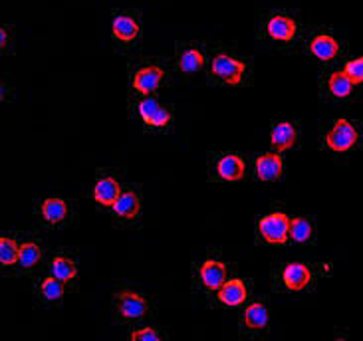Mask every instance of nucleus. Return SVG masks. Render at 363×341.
Segmentation results:
<instances>
[{"label": "nucleus", "mask_w": 363, "mask_h": 341, "mask_svg": "<svg viewBox=\"0 0 363 341\" xmlns=\"http://www.w3.org/2000/svg\"><path fill=\"white\" fill-rule=\"evenodd\" d=\"M284 173V161L282 157L276 155V153H268V155H262L258 161H256V177L260 181H276L280 179Z\"/></svg>", "instance_id": "6e6552de"}, {"label": "nucleus", "mask_w": 363, "mask_h": 341, "mask_svg": "<svg viewBox=\"0 0 363 341\" xmlns=\"http://www.w3.org/2000/svg\"><path fill=\"white\" fill-rule=\"evenodd\" d=\"M203 64H205V58H203V54L196 48H186L179 56V68L185 74H195V72L203 68Z\"/></svg>", "instance_id": "412c9836"}, {"label": "nucleus", "mask_w": 363, "mask_h": 341, "mask_svg": "<svg viewBox=\"0 0 363 341\" xmlns=\"http://www.w3.org/2000/svg\"><path fill=\"white\" fill-rule=\"evenodd\" d=\"M165 78V72L159 66H145V68L138 69L135 79H133V88L141 96H149L151 91L161 86V82Z\"/></svg>", "instance_id": "39448f33"}, {"label": "nucleus", "mask_w": 363, "mask_h": 341, "mask_svg": "<svg viewBox=\"0 0 363 341\" xmlns=\"http://www.w3.org/2000/svg\"><path fill=\"white\" fill-rule=\"evenodd\" d=\"M121 196V189H119V183L111 177H106V179H99L96 186H94V199L96 203L101 206H113L116 201Z\"/></svg>", "instance_id": "9d476101"}, {"label": "nucleus", "mask_w": 363, "mask_h": 341, "mask_svg": "<svg viewBox=\"0 0 363 341\" xmlns=\"http://www.w3.org/2000/svg\"><path fill=\"white\" fill-rule=\"evenodd\" d=\"M111 30H113V36L121 42H133L139 36V22L128 14H121L113 20Z\"/></svg>", "instance_id": "dca6fc26"}, {"label": "nucleus", "mask_w": 363, "mask_h": 341, "mask_svg": "<svg viewBox=\"0 0 363 341\" xmlns=\"http://www.w3.org/2000/svg\"><path fill=\"white\" fill-rule=\"evenodd\" d=\"M40 215L50 225H58L68 216V205L62 199H48L40 206Z\"/></svg>", "instance_id": "f3484780"}, {"label": "nucleus", "mask_w": 363, "mask_h": 341, "mask_svg": "<svg viewBox=\"0 0 363 341\" xmlns=\"http://www.w3.org/2000/svg\"><path fill=\"white\" fill-rule=\"evenodd\" d=\"M268 325V312L262 303H250L245 310L242 328L248 332H262Z\"/></svg>", "instance_id": "2eb2a0df"}, {"label": "nucleus", "mask_w": 363, "mask_h": 341, "mask_svg": "<svg viewBox=\"0 0 363 341\" xmlns=\"http://www.w3.org/2000/svg\"><path fill=\"white\" fill-rule=\"evenodd\" d=\"M129 340L131 341H159V333L155 330H151V328H143V330H138V332H133L129 335Z\"/></svg>", "instance_id": "cd10ccee"}, {"label": "nucleus", "mask_w": 363, "mask_h": 341, "mask_svg": "<svg viewBox=\"0 0 363 341\" xmlns=\"http://www.w3.org/2000/svg\"><path fill=\"white\" fill-rule=\"evenodd\" d=\"M18 254H20V244L14 238H2L0 240V262L2 266H12V264H18Z\"/></svg>", "instance_id": "b1692460"}, {"label": "nucleus", "mask_w": 363, "mask_h": 341, "mask_svg": "<svg viewBox=\"0 0 363 341\" xmlns=\"http://www.w3.org/2000/svg\"><path fill=\"white\" fill-rule=\"evenodd\" d=\"M211 72L215 74L216 78L223 79L225 84L238 86V84L242 82V76H245V64L235 60L233 56H228V54H218V56L213 60Z\"/></svg>", "instance_id": "7ed1b4c3"}, {"label": "nucleus", "mask_w": 363, "mask_h": 341, "mask_svg": "<svg viewBox=\"0 0 363 341\" xmlns=\"http://www.w3.org/2000/svg\"><path fill=\"white\" fill-rule=\"evenodd\" d=\"M0 36H2V50H6V46H9V30H0Z\"/></svg>", "instance_id": "c756f323"}, {"label": "nucleus", "mask_w": 363, "mask_h": 341, "mask_svg": "<svg viewBox=\"0 0 363 341\" xmlns=\"http://www.w3.org/2000/svg\"><path fill=\"white\" fill-rule=\"evenodd\" d=\"M40 260H42V250H40L38 244L24 242L20 246L18 264L22 268H34Z\"/></svg>", "instance_id": "5701e85b"}, {"label": "nucleus", "mask_w": 363, "mask_h": 341, "mask_svg": "<svg viewBox=\"0 0 363 341\" xmlns=\"http://www.w3.org/2000/svg\"><path fill=\"white\" fill-rule=\"evenodd\" d=\"M111 208L119 218H135L139 215L141 203H139V196L135 193H121V196Z\"/></svg>", "instance_id": "6ab92c4d"}, {"label": "nucleus", "mask_w": 363, "mask_h": 341, "mask_svg": "<svg viewBox=\"0 0 363 341\" xmlns=\"http://www.w3.org/2000/svg\"><path fill=\"white\" fill-rule=\"evenodd\" d=\"M355 88V82L345 72H335L328 78V91L334 96V98L344 99L347 96H352V91Z\"/></svg>", "instance_id": "a211bd4d"}, {"label": "nucleus", "mask_w": 363, "mask_h": 341, "mask_svg": "<svg viewBox=\"0 0 363 341\" xmlns=\"http://www.w3.org/2000/svg\"><path fill=\"white\" fill-rule=\"evenodd\" d=\"M344 72L350 78L354 79L355 84H363V58L350 60V62L345 64Z\"/></svg>", "instance_id": "a878e982"}, {"label": "nucleus", "mask_w": 363, "mask_h": 341, "mask_svg": "<svg viewBox=\"0 0 363 341\" xmlns=\"http://www.w3.org/2000/svg\"><path fill=\"white\" fill-rule=\"evenodd\" d=\"M258 233L270 244H284L290 238V220L284 213H272L258 223Z\"/></svg>", "instance_id": "f03ea898"}, {"label": "nucleus", "mask_w": 363, "mask_h": 341, "mask_svg": "<svg viewBox=\"0 0 363 341\" xmlns=\"http://www.w3.org/2000/svg\"><path fill=\"white\" fill-rule=\"evenodd\" d=\"M116 303H118L121 318H125V320H139L147 313V302L138 294L121 292L116 298Z\"/></svg>", "instance_id": "423d86ee"}, {"label": "nucleus", "mask_w": 363, "mask_h": 341, "mask_svg": "<svg viewBox=\"0 0 363 341\" xmlns=\"http://www.w3.org/2000/svg\"><path fill=\"white\" fill-rule=\"evenodd\" d=\"M296 22L292 18H288L284 14H274L272 18L266 22V32L272 40L278 42H290L296 36Z\"/></svg>", "instance_id": "0eeeda50"}, {"label": "nucleus", "mask_w": 363, "mask_h": 341, "mask_svg": "<svg viewBox=\"0 0 363 341\" xmlns=\"http://www.w3.org/2000/svg\"><path fill=\"white\" fill-rule=\"evenodd\" d=\"M310 52L314 54L315 58L322 60V62H330L340 54V42L334 36H328V34H320L310 42Z\"/></svg>", "instance_id": "9b49d317"}, {"label": "nucleus", "mask_w": 363, "mask_h": 341, "mask_svg": "<svg viewBox=\"0 0 363 341\" xmlns=\"http://www.w3.org/2000/svg\"><path fill=\"white\" fill-rule=\"evenodd\" d=\"M282 280H284V286L288 290L300 292V290H306L310 286L312 274L304 264H290V266H286L284 272H282Z\"/></svg>", "instance_id": "1a4fd4ad"}, {"label": "nucleus", "mask_w": 363, "mask_h": 341, "mask_svg": "<svg viewBox=\"0 0 363 341\" xmlns=\"http://www.w3.org/2000/svg\"><path fill=\"white\" fill-rule=\"evenodd\" d=\"M50 272H52L54 278H58L62 282H69V280L76 278L78 270H76V264L72 262L69 258H66V256H56L52 260V264H50Z\"/></svg>", "instance_id": "aec40b11"}, {"label": "nucleus", "mask_w": 363, "mask_h": 341, "mask_svg": "<svg viewBox=\"0 0 363 341\" xmlns=\"http://www.w3.org/2000/svg\"><path fill=\"white\" fill-rule=\"evenodd\" d=\"M159 104H157V99H153V98H147V99H143L141 104H139V116L143 117V121H151V117L155 116L159 111Z\"/></svg>", "instance_id": "bb28decb"}, {"label": "nucleus", "mask_w": 363, "mask_h": 341, "mask_svg": "<svg viewBox=\"0 0 363 341\" xmlns=\"http://www.w3.org/2000/svg\"><path fill=\"white\" fill-rule=\"evenodd\" d=\"M296 141H298V131L290 123H278L270 133V145L274 147L276 151H286L294 147Z\"/></svg>", "instance_id": "ddd939ff"}, {"label": "nucleus", "mask_w": 363, "mask_h": 341, "mask_svg": "<svg viewBox=\"0 0 363 341\" xmlns=\"http://www.w3.org/2000/svg\"><path fill=\"white\" fill-rule=\"evenodd\" d=\"M171 121V113H169L167 109H159L155 116L151 117V121H149V125L153 127H165Z\"/></svg>", "instance_id": "c85d7f7f"}, {"label": "nucleus", "mask_w": 363, "mask_h": 341, "mask_svg": "<svg viewBox=\"0 0 363 341\" xmlns=\"http://www.w3.org/2000/svg\"><path fill=\"white\" fill-rule=\"evenodd\" d=\"M218 300L220 303H225V306H240V303H245V300L248 298V292H246V286L242 282H238V280H226L225 286L218 290Z\"/></svg>", "instance_id": "4468645a"}, {"label": "nucleus", "mask_w": 363, "mask_h": 341, "mask_svg": "<svg viewBox=\"0 0 363 341\" xmlns=\"http://www.w3.org/2000/svg\"><path fill=\"white\" fill-rule=\"evenodd\" d=\"M62 294H64V282L58 280V278H46L44 282L40 284V296H42V300H46V302H56L62 298Z\"/></svg>", "instance_id": "393cba45"}, {"label": "nucleus", "mask_w": 363, "mask_h": 341, "mask_svg": "<svg viewBox=\"0 0 363 341\" xmlns=\"http://www.w3.org/2000/svg\"><path fill=\"white\" fill-rule=\"evenodd\" d=\"M314 236V226L308 218H294L290 220V238L298 244L308 242Z\"/></svg>", "instance_id": "4be33fe9"}, {"label": "nucleus", "mask_w": 363, "mask_h": 341, "mask_svg": "<svg viewBox=\"0 0 363 341\" xmlns=\"http://www.w3.org/2000/svg\"><path fill=\"white\" fill-rule=\"evenodd\" d=\"M357 141H359V131L345 119H337L332 129L325 133V145L335 153H345L354 149Z\"/></svg>", "instance_id": "f257e3e1"}, {"label": "nucleus", "mask_w": 363, "mask_h": 341, "mask_svg": "<svg viewBox=\"0 0 363 341\" xmlns=\"http://www.w3.org/2000/svg\"><path fill=\"white\" fill-rule=\"evenodd\" d=\"M245 161L238 155H225L216 163V173L223 181H240L245 177Z\"/></svg>", "instance_id": "f8f14e48"}, {"label": "nucleus", "mask_w": 363, "mask_h": 341, "mask_svg": "<svg viewBox=\"0 0 363 341\" xmlns=\"http://www.w3.org/2000/svg\"><path fill=\"white\" fill-rule=\"evenodd\" d=\"M226 266L225 264L216 262V260H206L201 268H199V280L211 292H218L226 282Z\"/></svg>", "instance_id": "20e7f679"}]
</instances>
